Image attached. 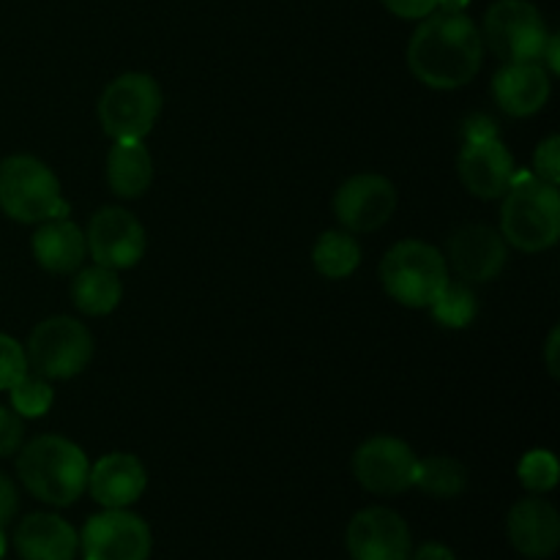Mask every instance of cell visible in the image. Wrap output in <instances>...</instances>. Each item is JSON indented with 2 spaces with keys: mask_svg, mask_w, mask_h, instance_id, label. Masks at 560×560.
<instances>
[{
  "mask_svg": "<svg viewBox=\"0 0 560 560\" xmlns=\"http://www.w3.org/2000/svg\"><path fill=\"white\" fill-rule=\"evenodd\" d=\"M485 42L465 11H432L408 44V66L416 80L435 91H457L481 69Z\"/></svg>",
  "mask_w": 560,
  "mask_h": 560,
  "instance_id": "6da1fadb",
  "label": "cell"
},
{
  "mask_svg": "<svg viewBox=\"0 0 560 560\" xmlns=\"http://www.w3.org/2000/svg\"><path fill=\"white\" fill-rule=\"evenodd\" d=\"M16 454V476L22 487L47 506H71L88 490L91 463L69 438L38 435Z\"/></svg>",
  "mask_w": 560,
  "mask_h": 560,
  "instance_id": "7a4b0ae2",
  "label": "cell"
},
{
  "mask_svg": "<svg viewBox=\"0 0 560 560\" xmlns=\"http://www.w3.org/2000/svg\"><path fill=\"white\" fill-rule=\"evenodd\" d=\"M501 235L520 252H545L558 244L560 195L558 186L545 184L534 173H514L512 186L503 195Z\"/></svg>",
  "mask_w": 560,
  "mask_h": 560,
  "instance_id": "3957f363",
  "label": "cell"
},
{
  "mask_svg": "<svg viewBox=\"0 0 560 560\" xmlns=\"http://www.w3.org/2000/svg\"><path fill=\"white\" fill-rule=\"evenodd\" d=\"M60 180L42 159L16 153L0 162V211L22 224L66 217Z\"/></svg>",
  "mask_w": 560,
  "mask_h": 560,
  "instance_id": "277c9868",
  "label": "cell"
},
{
  "mask_svg": "<svg viewBox=\"0 0 560 560\" xmlns=\"http://www.w3.org/2000/svg\"><path fill=\"white\" fill-rule=\"evenodd\" d=\"M446 282V257L424 241H399L381 260L383 290L408 310H430Z\"/></svg>",
  "mask_w": 560,
  "mask_h": 560,
  "instance_id": "5b68a950",
  "label": "cell"
},
{
  "mask_svg": "<svg viewBox=\"0 0 560 560\" xmlns=\"http://www.w3.org/2000/svg\"><path fill=\"white\" fill-rule=\"evenodd\" d=\"M162 113V88L151 74L129 71L104 88L98 96V120L104 135L118 140H145Z\"/></svg>",
  "mask_w": 560,
  "mask_h": 560,
  "instance_id": "8992f818",
  "label": "cell"
},
{
  "mask_svg": "<svg viewBox=\"0 0 560 560\" xmlns=\"http://www.w3.org/2000/svg\"><path fill=\"white\" fill-rule=\"evenodd\" d=\"M27 370L44 381H69L93 359V337L74 317H47L31 331L25 345Z\"/></svg>",
  "mask_w": 560,
  "mask_h": 560,
  "instance_id": "52a82bcc",
  "label": "cell"
},
{
  "mask_svg": "<svg viewBox=\"0 0 560 560\" xmlns=\"http://www.w3.org/2000/svg\"><path fill=\"white\" fill-rule=\"evenodd\" d=\"M481 42L503 63L539 60L550 38L541 11L530 0H498L487 9Z\"/></svg>",
  "mask_w": 560,
  "mask_h": 560,
  "instance_id": "ba28073f",
  "label": "cell"
},
{
  "mask_svg": "<svg viewBox=\"0 0 560 560\" xmlns=\"http://www.w3.org/2000/svg\"><path fill=\"white\" fill-rule=\"evenodd\" d=\"M151 547V528L129 509H104L93 514L80 534L82 560H148Z\"/></svg>",
  "mask_w": 560,
  "mask_h": 560,
  "instance_id": "9c48e42d",
  "label": "cell"
},
{
  "mask_svg": "<svg viewBox=\"0 0 560 560\" xmlns=\"http://www.w3.org/2000/svg\"><path fill=\"white\" fill-rule=\"evenodd\" d=\"M85 246L93 260H96V266L126 271V268H135L142 260L148 235L135 213L120 206H104L88 222Z\"/></svg>",
  "mask_w": 560,
  "mask_h": 560,
  "instance_id": "30bf717a",
  "label": "cell"
},
{
  "mask_svg": "<svg viewBox=\"0 0 560 560\" xmlns=\"http://www.w3.org/2000/svg\"><path fill=\"white\" fill-rule=\"evenodd\" d=\"M416 454L399 438L377 435L361 443L353 454L355 481L372 495H402L413 487Z\"/></svg>",
  "mask_w": 560,
  "mask_h": 560,
  "instance_id": "8fae6325",
  "label": "cell"
},
{
  "mask_svg": "<svg viewBox=\"0 0 560 560\" xmlns=\"http://www.w3.org/2000/svg\"><path fill=\"white\" fill-rule=\"evenodd\" d=\"M397 208V189L386 175L361 173L345 180L334 195V217L348 233H375Z\"/></svg>",
  "mask_w": 560,
  "mask_h": 560,
  "instance_id": "7c38bea8",
  "label": "cell"
},
{
  "mask_svg": "<svg viewBox=\"0 0 560 560\" xmlns=\"http://www.w3.org/2000/svg\"><path fill=\"white\" fill-rule=\"evenodd\" d=\"M345 545L353 560H408L413 536L394 509L370 506L350 520Z\"/></svg>",
  "mask_w": 560,
  "mask_h": 560,
  "instance_id": "4fadbf2b",
  "label": "cell"
},
{
  "mask_svg": "<svg viewBox=\"0 0 560 560\" xmlns=\"http://www.w3.org/2000/svg\"><path fill=\"white\" fill-rule=\"evenodd\" d=\"M443 257L465 284H485L501 277L509 260V246L495 228L465 224L448 238Z\"/></svg>",
  "mask_w": 560,
  "mask_h": 560,
  "instance_id": "5bb4252c",
  "label": "cell"
},
{
  "mask_svg": "<svg viewBox=\"0 0 560 560\" xmlns=\"http://www.w3.org/2000/svg\"><path fill=\"white\" fill-rule=\"evenodd\" d=\"M457 170L465 189L481 200H498V197L506 195L514 180L512 153L498 140V135L465 140L463 153L457 159Z\"/></svg>",
  "mask_w": 560,
  "mask_h": 560,
  "instance_id": "9a60e30c",
  "label": "cell"
},
{
  "mask_svg": "<svg viewBox=\"0 0 560 560\" xmlns=\"http://www.w3.org/2000/svg\"><path fill=\"white\" fill-rule=\"evenodd\" d=\"M506 534L514 550L530 560L552 558L560 547V514L545 498H523L509 509Z\"/></svg>",
  "mask_w": 560,
  "mask_h": 560,
  "instance_id": "2e32d148",
  "label": "cell"
},
{
  "mask_svg": "<svg viewBox=\"0 0 560 560\" xmlns=\"http://www.w3.org/2000/svg\"><path fill=\"white\" fill-rule=\"evenodd\" d=\"M148 487V470L135 454L113 452L88 470V490L104 509H129Z\"/></svg>",
  "mask_w": 560,
  "mask_h": 560,
  "instance_id": "e0dca14e",
  "label": "cell"
},
{
  "mask_svg": "<svg viewBox=\"0 0 560 560\" xmlns=\"http://www.w3.org/2000/svg\"><path fill=\"white\" fill-rule=\"evenodd\" d=\"M492 93L498 107L512 118H530L550 98V77L539 60L530 63H503L492 77Z\"/></svg>",
  "mask_w": 560,
  "mask_h": 560,
  "instance_id": "ac0fdd59",
  "label": "cell"
},
{
  "mask_svg": "<svg viewBox=\"0 0 560 560\" xmlns=\"http://www.w3.org/2000/svg\"><path fill=\"white\" fill-rule=\"evenodd\" d=\"M14 550L22 560H74L80 534L58 514L36 512L16 525Z\"/></svg>",
  "mask_w": 560,
  "mask_h": 560,
  "instance_id": "d6986e66",
  "label": "cell"
},
{
  "mask_svg": "<svg viewBox=\"0 0 560 560\" xmlns=\"http://www.w3.org/2000/svg\"><path fill=\"white\" fill-rule=\"evenodd\" d=\"M33 257L49 273H74L88 255L85 233L69 219H47L31 241Z\"/></svg>",
  "mask_w": 560,
  "mask_h": 560,
  "instance_id": "ffe728a7",
  "label": "cell"
},
{
  "mask_svg": "<svg viewBox=\"0 0 560 560\" xmlns=\"http://www.w3.org/2000/svg\"><path fill=\"white\" fill-rule=\"evenodd\" d=\"M153 180V159L142 140H118L107 156V184L124 200L145 195Z\"/></svg>",
  "mask_w": 560,
  "mask_h": 560,
  "instance_id": "44dd1931",
  "label": "cell"
},
{
  "mask_svg": "<svg viewBox=\"0 0 560 560\" xmlns=\"http://www.w3.org/2000/svg\"><path fill=\"white\" fill-rule=\"evenodd\" d=\"M120 299H124V284H120L118 271L104 266L77 268V277L71 279V301L82 315H109L120 304Z\"/></svg>",
  "mask_w": 560,
  "mask_h": 560,
  "instance_id": "7402d4cb",
  "label": "cell"
},
{
  "mask_svg": "<svg viewBox=\"0 0 560 560\" xmlns=\"http://www.w3.org/2000/svg\"><path fill=\"white\" fill-rule=\"evenodd\" d=\"M361 246L348 230H328L312 249V266L326 279H348L359 268Z\"/></svg>",
  "mask_w": 560,
  "mask_h": 560,
  "instance_id": "603a6c76",
  "label": "cell"
},
{
  "mask_svg": "<svg viewBox=\"0 0 560 560\" xmlns=\"http://www.w3.org/2000/svg\"><path fill=\"white\" fill-rule=\"evenodd\" d=\"M413 487L432 498H457L468 487V470L454 457H427L416 463Z\"/></svg>",
  "mask_w": 560,
  "mask_h": 560,
  "instance_id": "cb8c5ba5",
  "label": "cell"
},
{
  "mask_svg": "<svg viewBox=\"0 0 560 560\" xmlns=\"http://www.w3.org/2000/svg\"><path fill=\"white\" fill-rule=\"evenodd\" d=\"M435 320L446 328H465L468 323H474L479 304H476V295L470 293V288L465 282H446V288L441 290V295L435 299V304L430 306Z\"/></svg>",
  "mask_w": 560,
  "mask_h": 560,
  "instance_id": "d4e9b609",
  "label": "cell"
},
{
  "mask_svg": "<svg viewBox=\"0 0 560 560\" xmlns=\"http://www.w3.org/2000/svg\"><path fill=\"white\" fill-rule=\"evenodd\" d=\"M9 392L11 410H14L16 416H22V419H42V416H47V410L52 408L55 392L52 386H49V381L31 375V372H27L25 377H20Z\"/></svg>",
  "mask_w": 560,
  "mask_h": 560,
  "instance_id": "484cf974",
  "label": "cell"
},
{
  "mask_svg": "<svg viewBox=\"0 0 560 560\" xmlns=\"http://www.w3.org/2000/svg\"><path fill=\"white\" fill-rule=\"evenodd\" d=\"M517 474L525 490H530L534 495H545V492L556 490L560 476L556 454L547 452V448H534V452L520 459Z\"/></svg>",
  "mask_w": 560,
  "mask_h": 560,
  "instance_id": "4316f807",
  "label": "cell"
},
{
  "mask_svg": "<svg viewBox=\"0 0 560 560\" xmlns=\"http://www.w3.org/2000/svg\"><path fill=\"white\" fill-rule=\"evenodd\" d=\"M27 375L25 348L9 334H0V392H9L20 377Z\"/></svg>",
  "mask_w": 560,
  "mask_h": 560,
  "instance_id": "83f0119b",
  "label": "cell"
},
{
  "mask_svg": "<svg viewBox=\"0 0 560 560\" xmlns=\"http://www.w3.org/2000/svg\"><path fill=\"white\" fill-rule=\"evenodd\" d=\"M534 175L545 184L558 186L560 180V137H547L545 142H539L534 153Z\"/></svg>",
  "mask_w": 560,
  "mask_h": 560,
  "instance_id": "f1b7e54d",
  "label": "cell"
},
{
  "mask_svg": "<svg viewBox=\"0 0 560 560\" xmlns=\"http://www.w3.org/2000/svg\"><path fill=\"white\" fill-rule=\"evenodd\" d=\"M22 438H25V424H22V416H16L14 410L0 405V459L11 457L22 448Z\"/></svg>",
  "mask_w": 560,
  "mask_h": 560,
  "instance_id": "f546056e",
  "label": "cell"
},
{
  "mask_svg": "<svg viewBox=\"0 0 560 560\" xmlns=\"http://www.w3.org/2000/svg\"><path fill=\"white\" fill-rule=\"evenodd\" d=\"M381 3L399 20H424L438 11V0H381Z\"/></svg>",
  "mask_w": 560,
  "mask_h": 560,
  "instance_id": "4dcf8cb0",
  "label": "cell"
},
{
  "mask_svg": "<svg viewBox=\"0 0 560 560\" xmlns=\"http://www.w3.org/2000/svg\"><path fill=\"white\" fill-rule=\"evenodd\" d=\"M16 506H20V495H16L14 481L0 470V528H5L14 520Z\"/></svg>",
  "mask_w": 560,
  "mask_h": 560,
  "instance_id": "1f68e13d",
  "label": "cell"
},
{
  "mask_svg": "<svg viewBox=\"0 0 560 560\" xmlns=\"http://www.w3.org/2000/svg\"><path fill=\"white\" fill-rule=\"evenodd\" d=\"M408 560H457V556L446 545H441V541H427L419 550L410 552Z\"/></svg>",
  "mask_w": 560,
  "mask_h": 560,
  "instance_id": "d6a6232c",
  "label": "cell"
},
{
  "mask_svg": "<svg viewBox=\"0 0 560 560\" xmlns=\"http://www.w3.org/2000/svg\"><path fill=\"white\" fill-rule=\"evenodd\" d=\"M558 348H560V328H552L550 339H547L545 348V361H547V372L552 377H560V361H558Z\"/></svg>",
  "mask_w": 560,
  "mask_h": 560,
  "instance_id": "836d02e7",
  "label": "cell"
},
{
  "mask_svg": "<svg viewBox=\"0 0 560 560\" xmlns=\"http://www.w3.org/2000/svg\"><path fill=\"white\" fill-rule=\"evenodd\" d=\"M465 137H468V140L495 137V124H492L490 118H481V115H476V118H470L468 126H465Z\"/></svg>",
  "mask_w": 560,
  "mask_h": 560,
  "instance_id": "e575fe53",
  "label": "cell"
},
{
  "mask_svg": "<svg viewBox=\"0 0 560 560\" xmlns=\"http://www.w3.org/2000/svg\"><path fill=\"white\" fill-rule=\"evenodd\" d=\"M558 44H560L558 36H552V33H550V38H547V44H545V52H541V58H539V60H547V66H550L552 74H558V71H560Z\"/></svg>",
  "mask_w": 560,
  "mask_h": 560,
  "instance_id": "d590c367",
  "label": "cell"
},
{
  "mask_svg": "<svg viewBox=\"0 0 560 560\" xmlns=\"http://www.w3.org/2000/svg\"><path fill=\"white\" fill-rule=\"evenodd\" d=\"M470 0H438V9L443 11H465Z\"/></svg>",
  "mask_w": 560,
  "mask_h": 560,
  "instance_id": "8d00e7d4",
  "label": "cell"
},
{
  "mask_svg": "<svg viewBox=\"0 0 560 560\" xmlns=\"http://www.w3.org/2000/svg\"><path fill=\"white\" fill-rule=\"evenodd\" d=\"M3 556H5V534L3 528H0V560H3Z\"/></svg>",
  "mask_w": 560,
  "mask_h": 560,
  "instance_id": "74e56055",
  "label": "cell"
}]
</instances>
